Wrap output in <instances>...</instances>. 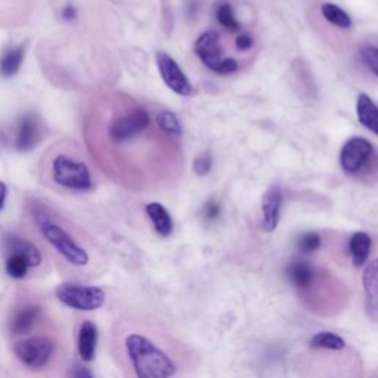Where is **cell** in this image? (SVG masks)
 Segmentation results:
<instances>
[{"label": "cell", "instance_id": "obj_1", "mask_svg": "<svg viewBox=\"0 0 378 378\" xmlns=\"http://www.w3.org/2000/svg\"><path fill=\"white\" fill-rule=\"evenodd\" d=\"M124 344L136 378H172L176 374L173 360L150 338L130 334Z\"/></svg>", "mask_w": 378, "mask_h": 378}, {"label": "cell", "instance_id": "obj_2", "mask_svg": "<svg viewBox=\"0 0 378 378\" xmlns=\"http://www.w3.org/2000/svg\"><path fill=\"white\" fill-rule=\"evenodd\" d=\"M37 226L40 228V231L43 237L47 240V242H51L55 250L65 259L69 260L71 265L74 266H86L89 263V254L86 250L71 238V235L65 231L64 228L59 225L54 223L49 219L45 213H37L35 216Z\"/></svg>", "mask_w": 378, "mask_h": 378}, {"label": "cell", "instance_id": "obj_3", "mask_svg": "<svg viewBox=\"0 0 378 378\" xmlns=\"http://www.w3.org/2000/svg\"><path fill=\"white\" fill-rule=\"evenodd\" d=\"M57 299L74 310L92 312L104 306L107 294L102 288L95 285H83L77 283H64L57 290Z\"/></svg>", "mask_w": 378, "mask_h": 378}, {"label": "cell", "instance_id": "obj_4", "mask_svg": "<svg viewBox=\"0 0 378 378\" xmlns=\"http://www.w3.org/2000/svg\"><path fill=\"white\" fill-rule=\"evenodd\" d=\"M54 180L73 191H89L93 187L92 176L83 161H74L67 155H58L52 163Z\"/></svg>", "mask_w": 378, "mask_h": 378}, {"label": "cell", "instance_id": "obj_5", "mask_svg": "<svg viewBox=\"0 0 378 378\" xmlns=\"http://www.w3.org/2000/svg\"><path fill=\"white\" fill-rule=\"evenodd\" d=\"M15 356L30 370H42L51 360L55 344L45 337H33L18 341L13 348Z\"/></svg>", "mask_w": 378, "mask_h": 378}, {"label": "cell", "instance_id": "obj_6", "mask_svg": "<svg viewBox=\"0 0 378 378\" xmlns=\"http://www.w3.org/2000/svg\"><path fill=\"white\" fill-rule=\"evenodd\" d=\"M374 153V146L370 141L364 138H352L349 139L340 153L341 169L346 173H358L362 170L370 161Z\"/></svg>", "mask_w": 378, "mask_h": 378}, {"label": "cell", "instance_id": "obj_7", "mask_svg": "<svg viewBox=\"0 0 378 378\" xmlns=\"http://www.w3.org/2000/svg\"><path fill=\"white\" fill-rule=\"evenodd\" d=\"M157 67L164 83L169 89L180 96H189L192 93V85L187 74L179 67V64L166 52H157Z\"/></svg>", "mask_w": 378, "mask_h": 378}, {"label": "cell", "instance_id": "obj_8", "mask_svg": "<svg viewBox=\"0 0 378 378\" xmlns=\"http://www.w3.org/2000/svg\"><path fill=\"white\" fill-rule=\"evenodd\" d=\"M150 124V116L142 108L134 110L119 117L110 127V136L116 142H127L136 138Z\"/></svg>", "mask_w": 378, "mask_h": 378}, {"label": "cell", "instance_id": "obj_9", "mask_svg": "<svg viewBox=\"0 0 378 378\" xmlns=\"http://www.w3.org/2000/svg\"><path fill=\"white\" fill-rule=\"evenodd\" d=\"M195 54L211 71L218 73L223 61L220 37L216 31H206L195 42Z\"/></svg>", "mask_w": 378, "mask_h": 378}, {"label": "cell", "instance_id": "obj_10", "mask_svg": "<svg viewBox=\"0 0 378 378\" xmlns=\"http://www.w3.org/2000/svg\"><path fill=\"white\" fill-rule=\"evenodd\" d=\"M284 196L281 189L276 185L268 188V191L263 195L261 200V215H263V228L266 232H273L279 218H281V208H283Z\"/></svg>", "mask_w": 378, "mask_h": 378}, {"label": "cell", "instance_id": "obj_11", "mask_svg": "<svg viewBox=\"0 0 378 378\" xmlns=\"http://www.w3.org/2000/svg\"><path fill=\"white\" fill-rule=\"evenodd\" d=\"M365 290V310L371 321H378V259L368 263L362 276Z\"/></svg>", "mask_w": 378, "mask_h": 378}, {"label": "cell", "instance_id": "obj_12", "mask_svg": "<svg viewBox=\"0 0 378 378\" xmlns=\"http://www.w3.org/2000/svg\"><path fill=\"white\" fill-rule=\"evenodd\" d=\"M39 136V123L35 114H25L20 119L18 127H16V136H15V146L16 150L21 153H28L37 143Z\"/></svg>", "mask_w": 378, "mask_h": 378}, {"label": "cell", "instance_id": "obj_13", "mask_svg": "<svg viewBox=\"0 0 378 378\" xmlns=\"http://www.w3.org/2000/svg\"><path fill=\"white\" fill-rule=\"evenodd\" d=\"M4 244H5V250L8 252V256L16 254V256L24 257L30 268H37L42 263V253L35 244H31L16 235H8Z\"/></svg>", "mask_w": 378, "mask_h": 378}, {"label": "cell", "instance_id": "obj_14", "mask_svg": "<svg viewBox=\"0 0 378 378\" xmlns=\"http://www.w3.org/2000/svg\"><path fill=\"white\" fill-rule=\"evenodd\" d=\"M98 328L92 321H85L78 331V353L85 362H92L96 353Z\"/></svg>", "mask_w": 378, "mask_h": 378}, {"label": "cell", "instance_id": "obj_15", "mask_svg": "<svg viewBox=\"0 0 378 378\" xmlns=\"http://www.w3.org/2000/svg\"><path fill=\"white\" fill-rule=\"evenodd\" d=\"M358 120L378 136V107L367 93H360L356 101Z\"/></svg>", "mask_w": 378, "mask_h": 378}, {"label": "cell", "instance_id": "obj_16", "mask_svg": "<svg viewBox=\"0 0 378 378\" xmlns=\"http://www.w3.org/2000/svg\"><path fill=\"white\" fill-rule=\"evenodd\" d=\"M290 283L300 290L310 287L315 281V269L306 260H293L287 268Z\"/></svg>", "mask_w": 378, "mask_h": 378}, {"label": "cell", "instance_id": "obj_17", "mask_svg": "<svg viewBox=\"0 0 378 378\" xmlns=\"http://www.w3.org/2000/svg\"><path fill=\"white\" fill-rule=\"evenodd\" d=\"M146 215H148V218L151 219L155 232L160 237L167 238L172 235L173 220H172L170 213L167 211L166 207L160 203H151V204L146 206Z\"/></svg>", "mask_w": 378, "mask_h": 378}, {"label": "cell", "instance_id": "obj_18", "mask_svg": "<svg viewBox=\"0 0 378 378\" xmlns=\"http://www.w3.org/2000/svg\"><path fill=\"white\" fill-rule=\"evenodd\" d=\"M40 317V307L36 305H27L13 315L11 321V330L13 334L28 333Z\"/></svg>", "mask_w": 378, "mask_h": 378}, {"label": "cell", "instance_id": "obj_19", "mask_svg": "<svg viewBox=\"0 0 378 378\" xmlns=\"http://www.w3.org/2000/svg\"><path fill=\"white\" fill-rule=\"evenodd\" d=\"M371 237L365 232H356L352 235L350 242H349V250L352 254V260L355 266H362L364 263L368 260L370 253H371Z\"/></svg>", "mask_w": 378, "mask_h": 378}, {"label": "cell", "instance_id": "obj_20", "mask_svg": "<svg viewBox=\"0 0 378 378\" xmlns=\"http://www.w3.org/2000/svg\"><path fill=\"white\" fill-rule=\"evenodd\" d=\"M24 59V47L15 46L8 49V51L0 58V74L4 77H12L20 71L21 64Z\"/></svg>", "mask_w": 378, "mask_h": 378}, {"label": "cell", "instance_id": "obj_21", "mask_svg": "<svg viewBox=\"0 0 378 378\" xmlns=\"http://www.w3.org/2000/svg\"><path fill=\"white\" fill-rule=\"evenodd\" d=\"M309 346L312 349H325V350H343L346 348V341L340 336L328 331H321L310 338Z\"/></svg>", "mask_w": 378, "mask_h": 378}, {"label": "cell", "instance_id": "obj_22", "mask_svg": "<svg viewBox=\"0 0 378 378\" xmlns=\"http://www.w3.org/2000/svg\"><path fill=\"white\" fill-rule=\"evenodd\" d=\"M321 12L324 15V18L328 21V23H331L333 25L338 27V28H344V30H348L352 27V18H350V15L341 9L340 6L334 5V4H324L321 6Z\"/></svg>", "mask_w": 378, "mask_h": 378}, {"label": "cell", "instance_id": "obj_23", "mask_svg": "<svg viewBox=\"0 0 378 378\" xmlns=\"http://www.w3.org/2000/svg\"><path fill=\"white\" fill-rule=\"evenodd\" d=\"M157 124L158 127L170 136L180 138L182 136V126H180V122L177 116L172 111H163L157 116Z\"/></svg>", "mask_w": 378, "mask_h": 378}, {"label": "cell", "instance_id": "obj_24", "mask_svg": "<svg viewBox=\"0 0 378 378\" xmlns=\"http://www.w3.org/2000/svg\"><path fill=\"white\" fill-rule=\"evenodd\" d=\"M30 266L24 257L16 256V254H9L5 263V271L6 273L13 278V279H23L27 276Z\"/></svg>", "mask_w": 378, "mask_h": 378}, {"label": "cell", "instance_id": "obj_25", "mask_svg": "<svg viewBox=\"0 0 378 378\" xmlns=\"http://www.w3.org/2000/svg\"><path fill=\"white\" fill-rule=\"evenodd\" d=\"M216 16H218V21L222 24V27H225L226 30L229 31H240L241 30V25L237 20L235 16V12H234V8L232 5L229 4H222L219 8H218V12H216Z\"/></svg>", "mask_w": 378, "mask_h": 378}, {"label": "cell", "instance_id": "obj_26", "mask_svg": "<svg viewBox=\"0 0 378 378\" xmlns=\"http://www.w3.org/2000/svg\"><path fill=\"white\" fill-rule=\"evenodd\" d=\"M321 247V237L317 232H306L297 241V249L303 254H310Z\"/></svg>", "mask_w": 378, "mask_h": 378}, {"label": "cell", "instance_id": "obj_27", "mask_svg": "<svg viewBox=\"0 0 378 378\" xmlns=\"http://www.w3.org/2000/svg\"><path fill=\"white\" fill-rule=\"evenodd\" d=\"M360 59L365 64V67L378 77V47L377 46H364L360 49Z\"/></svg>", "mask_w": 378, "mask_h": 378}, {"label": "cell", "instance_id": "obj_28", "mask_svg": "<svg viewBox=\"0 0 378 378\" xmlns=\"http://www.w3.org/2000/svg\"><path fill=\"white\" fill-rule=\"evenodd\" d=\"M192 167H194L195 175H199V176L208 175L213 167V155L208 151H204L200 155H196Z\"/></svg>", "mask_w": 378, "mask_h": 378}, {"label": "cell", "instance_id": "obj_29", "mask_svg": "<svg viewBox=\"0 0 378 378\" xmlns=\"http://www.w3.org/2000/svg\"><path fill=\"white\" fill-rule=\"evenodd\" d=\"M220 206L215 201V200H208L207 204L203 208V216L206 220L213 222V220H218L220 216Z\"/></svg>", "mask_w": 378, "mask_h": 378}, {"label": "cell", "instance_id": "obj_30", "mask_svg": "<svg viewBox=\"0 0 378 378\" xmlns=\"http://www.w3.org/2000/svg\"><path fill=\"white\" fill-rule=\"evenodd\" d=\"M253 37L250 35H247V33H242V35H240L237 37V47L240 49V51H249V49L253 46Z\"/></svg>", "mask_w": 378, "mask_h": 378}, {"label": "cell", "instance_id": "obj_31", "mask_svg": "<svg viewBox=\"0 0 378 378\" xmlns=\"http://www.w3.org/2000/svg\"><path fill=\"white\" fill-rule=\"evenodd\" d=\"M73 378H93V374L89 368L86 367H77L74 370V374H73Z\"/></svg>", "mask_w": 378, "mask_h": 378}, {"label": "cell", "instance_id": "obj_32", "mask_svg": "<svg viewBox=\"0 0 378 378\" xmlns=\"http://www.w3.org/2000/svg\"><path fill=\"white\" fill-rule=\"evenodd\" d=\"M76 16H77V11H76L74 6L67 5V6H65V8L62 9V18H64L65 21H71V20L76 18Z\"/></svg>", "mask_w": 378, "mask_h": 378}, {"label": "cell", "instance_id": "obj_33", "mask_svg": "<svg viewBox=\"0 0 378 378\" xmlns=\"http://www.w3.org/2000/svg\"><path fill=\"white\" fill-rule=\"evenodd\" d=\"M6 196H8V187L4 182H0V210H2L5 206Z\"/></svg>", "mask_w": 378, "mask_h": 378}]
</instances>
